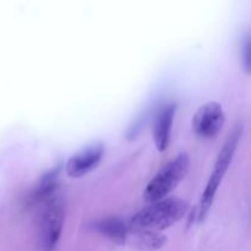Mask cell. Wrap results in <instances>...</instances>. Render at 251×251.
I'll use <instances>...</instances> for the list:
<instances>
[{
	"instance_id": "obj_2",
	"label": "cell",
	"mask_w": 251,
	"mask_h": 251,
	"mask_svg": "<svg viewBox=\"0 0 251 251\" xmlns=\"http://www.w3.org/2000/svg\"><path fill=\"white\" fill-rule=\"evenodd\" d=\"M190 167L186 153H179L174 159L164 164L158 173L147 184L144 199L149 203L166 199L185 179Z\"/></svg>"
},
{
	"instance_id": "obj_6",
	"label": "cell",
	"mask_w": 251,
	"mask_h": 251,
	"mask_svg": "<svg viewBox=\"0 0 251 251\" xmlns=\"http://www.w3.org/2000/svg\"><path fill=\"white\" fill-rule=\"evenodd\" d=\"M103 156H104V147L102 144L91 145L68 159L65 164L66 174L70 178H82L97 168Z\"/></svg>"
},
{
	"instance_id": "obj_8",
	"label": "cell",
	"mask_w": 251,
	"mask_h": 251,
	"mask_svg": "<svg viewBox=\"0 0 251 251\" xmlns=\"http://www.w3.org/2000/svg\"><path fill=\"white\" fill-rule=\"evenodd\" d=\"M167 242V238L164 235L158 234L151 230H141V229H130L127 227V234L125 238L124 244L130 245L132 248H136L139 250H157L163 247Z\"/></svg>"
},
{
	"instance_id": "obj_3",
	"label": "cell",
	"mask_w": 251,
	"mask_h": 251,
	"mask_svg": "<svg viewBox=\"0 0 251 251\" xmlns=\"http://www.w3.org/2000/svg\"><path fill=\"white\" fill-rule=\"evenodd\" d=\"M240 135H242V131H240V129L237 127V129L229 135V137H228L226 144L223 145V147L221 149L220 153H218L215 167H213V171L212 173H211V176L210 179H208L207 185H206L205 191H203L202 198H201L200 201V211H199V221H200V222L205 220L208 210H210L211 206H212L216 193H217L218 188H220L221 185V181L225 178V174L227 173L230 162H232L233 159V156H234L235 153V150H237Z\"/></svg>"
},
{
	"instance_id": "obj_9",
	"label": "cell",
	"mask_w": 251,
	"mask_h": 251,
	"mask_svg": "<svg viewBox=\"0 0 251 251\" xmlns=\"http://www.w3.org/2000/svg\"><path fill=\"white\" fill-rule=\"evenodd\" d=\"M98 230L103 235L112 239L118 244H124L127 234V225H124L119 220H104L98 225Z\"/></svg>"
},
{
	"instance_id": "obj_10",
	"label": "cell",
	"mask_w": 251,
	"mask_h": 251,
	"mask_svg": "<svg viewBox=\"0 0 251 251\" xmlns=\"http://www.w3.org/2000/svg\"><path fill=\"white\" fill-rule=\"evenodd\" d=\"M243 55H244V58H243V63H244V66H245V69H247V71L249 73L250 71V39H249V36H248L247 39H245L244 53H243Z\"/></svg>"
},
{
	"instance_id": "obj_5",
	"label": "cell",
	"mask_w": 251,
	"mask_h": 251,
	"mask_svg": "<svg viewBox=\"0 0 251 251\" xmlns=\"http://www.w3.org/2000/svg\"><path fill=\"white\" fill-rule=\"evenodd\" d=\"M225 124V112L220 103L207 102L196 110L193 118V129L202 139H212Z\"/></svg>"
},
{
	"instance_id": "obj_1",
	"label": "cell",
	"mask_w": 251,
	"mask_h": 251,
	"mask_svg": "<svg viewBox=\"0 0 251 251\" xmlns=\"http://www.w3.org/2000/svg\"><path fill=\"white\" fill-rule=\"evenodd\" d=\"M189 203L179 198H166L135 213L127 223L130 229L158 232L176 225L186 215Z\"/></svg>"
},
{
	"instance_id": "obj_4",
	"label": "cell",
	"mask_w": 251,
	"mask_h": 251,
	"mask_svg": "<svg viewBox=\"0 0 251 251\" xmlns=\"http://www.w3.org/2000/svg\"><path fill=\"white\" fill-rule=\"evenodd\" d=\"M65 210L60 199H51L48 201L41 216L39 234L41 247L43 251H53L60 239L63 232Z\"/></svg>"
},
{
	"instance_id": "obj_7",
	"label": "cell",
	"mask_w": 251,
	"mask_h": 251,
	"mask_svg": "<svg viewBox=\"0 0 251 251\" xmlns=\"http://www.w3.org/2000/svg\"><path fill=\"white\" fill-rule=\"evenodd\" d=\"M176 110V104L168 103V104H164L156 115L152 134H153V141L154 145H156V149L159 152H164L169 146Z\"/></svg>"
}]
</instances>
